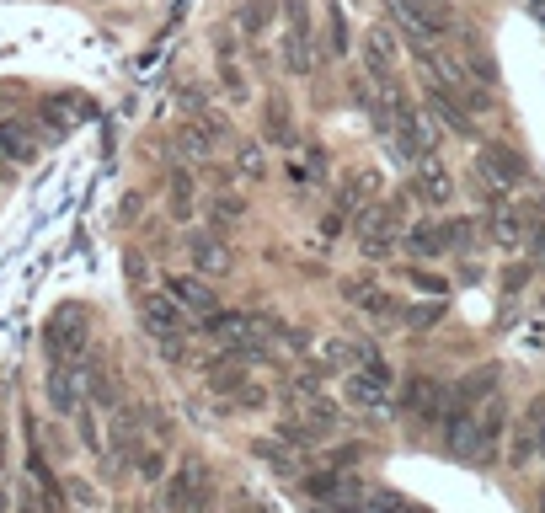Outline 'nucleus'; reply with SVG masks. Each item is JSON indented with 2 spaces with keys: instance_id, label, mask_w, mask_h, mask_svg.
I'll return each instance as SVG.
<instances>
[{
  "instance_id": "nucleus-1",
  "label": "nucleus",
  "mask_w": 545,
  "mask_h": 513,
  "mask_svg": "<svg viewBox=\"0 0 545 513\" xmlns=\"http://www.w3.org/2000/svg\"><path fill=\"white\" fill-rule=\"evenodd\" d=\"M481 166H492V177H497V182H519V177H524V161H519V155H513L508 145H487Z\"/></svg>"
}]
</instances>
